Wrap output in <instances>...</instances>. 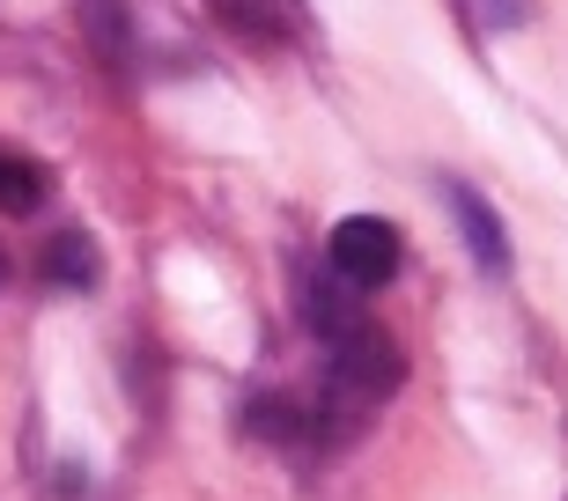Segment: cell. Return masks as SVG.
Wrapping results in <instances>:
<instances>
[{
    "label": "cell",
    "mask_w": 568,
    "mask_h": 501,
    "mask_svg": "<svg viewBox=\"0 0 568 501\" xmlns=\"http://www.w3.org/2000/svg\"><path fill=\"white\" fill-rule=\"evenodd\" d=\"M399 258H406L399 229H392V222H377V214H347V222L325 236V266H333L355 295L384 288V280L399 273Z\"/></svg>",
    "instance_id": "obj_1"
},
{
    "label": "cell",
    "mask_w": 568,
    "mask_h": 501,
    "mask_svg": "<svg viewBox=\"0 0 568 501\" xmlns=\"http://www.w3.org/2000/svg\"><path fill=\"white\" fill-rule=\"evenodd\" d=\"M214 16L230 22L244 44H295L311 30L303 0H214Z\"/></svg>",
    "instance_id": "obj_2"
},
{
    "label": "cell",
    "mask_w": 568,
    "mask_h": 501,
    "mask_svg": "<svg viewBox=\"0 0 568 501\" xmlns=\"http://www.w3.org/2000/svg\"><path fill=\"white\" fill-rule=\"evenodd\" d=\"M295 303H303V325H311L317 339H325V347H333V339H347L362 325V303H355V288H347V280H339L333 266L325 273H303V288H295Z\"/></svg>",
    "instance_id": "obj_3"
},
{
    "label": "cell",
    "mask_w": 568,
    "mask_h": 501,
    "mask_svg": "<svg viewBox=\"0 0 568 501\" xmlns=\"http://www.w3.org/2000/svg\"><path fill=\"white\" fill-rule=\"evenodd\" d=\"M450 214H458V236H465V250H473V266L480 273H509V236H503V222H495V207H487L473 185H458L450 177Z\"/></svg>",
    "instance_id": "obj_4"
},
{
    "label": "cell",
    "mask_w": 568,
    "mask_h": 501,
    "mask_svg": "<svg viewBox=\"0 0 568 501\" xmlns=\"http://www.w3.org/2000/svg\"><path fill=\"white\" fill-rule=\"evenodd\" d=\"M38 273L52 280V288H97L104 280V250L89 244L82 229H60V236H44V250H38Z\"/></svg>",
    "instance_id": "obj_5"
},
{
    "label": "cell",
    "mask_w": 568,
    "mask_h": 501,
    "mask_svg": "<svg viewBox=\"0 0 568 501\" xmlns=\"http://www.w3.org/2000/svg\"><path fill=\"white\" fill-rule=\"evenodd\" d=\"M74 16H82V38L89 52L119 74L126 67V38H133V22H126V0H74Z\"/></svg>",
    "instance_id": "obj_6"
},
{
    "label": "cell",
    "mask_w": 568,
    "mask_h": 501,
    "mask_svg": "<svg viewBox=\"0 0 568 501\" xmlns=\"http://www.w3.org/2000/svg\"><path fill=\"white\" fill-rule=\"evenodd\" d=\"M44 192H52V177H44L30 155H16V147H0V214H38Z\"/></svg>",
    "instance_id": "obj_7"
},
{
    "label": "cell",
    "mask_w": 568,
    "mask_h": 501,
    "mask_svg": "<svg viewBox=\"0 0 568 501\" xmlns=\"http://www.w3.org/2000/svg\"><path fill=\"white\" fill-rule=\"evenodd\" d=\"M487 16H495V22H517V0H487Z\"/></svg>",
    "instance_id": "obj_8"
},
{
    "label": "cell",
    "mask_w": 568,
    "mask_h": 501,
    "mask_svg": "<svg viewBox=\"0 0 568 501\" xmlns=\"http://www.w3.org/2000/svg\"><path fill=\"white\" fill-rule=\"evenodd\" d=\"M8 273H16V266H8V250H0V288H8Z\"/></svg>",
    "instance_id": "obj_9"
}]
</instances>
